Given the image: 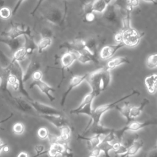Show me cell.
<instances>
[{
  "instance_id": "31",
  "label": "cell",
  "mask_w": 157,
  "mask_h": 157,
  "mask_svg": "<svg viewBox=\"0 0 157 157\" xmlns=\"http://www.w3.org/2000/svg\"><path fill=\"white\" fill-rule=\"evenodd\" d=\"M7 82L9 86H11L12 89L14 91H19L20 90V83L18 78L12 74H10L8 78H7Z\"/></svg>"
},
{
  "instance_id": "22",
  "label": "cell",
  "mask_w": 157,
  "mask_h": 157,
  "mask_svg": "<svg viewBox=\"0 0 157 157\" xmlns=\"http://www.w3.org/2000/svg\"><path fill=\"white\" fill-rule=\"evenodd\" d=\"M144 82L148 92L150 94H155L157 91V74L146 77Z\"/></svg>"
},
{
  "instance_id": "3",
  "label": "cell",
  "mask_w": 157,
  "mask_h": 157,
  "mask_svg": "<svg viewBox=\"0 0 157 157\" xmlns=\"http://www.w3.org/2000/svg\"><path fill=\"white\" fill-rule=\"evenodd\" d=\"M140 94V93L139 91H138L137 90H134L130 93L119 98L118 99H117L112 102L102 104V105H101L96 107L95 109H93L91 113L90 116L89 117L90 120V121H89L88 125L86 126V127L91 126V125H96V124H100L101 118H102V115L105 112L110 110L112 108L115 107L117 104H118L119 102H120L123 101H125L126 99L129 98L130 97H132L133 96H137V95H139Z\"/></svg>"
},
{
  "instance_id": "8",
  "label": "cell",
  "mask_w": 157,
  "mask_h": 157,
  "mask_svg": "<svg viewBox=\"0 0 157 157\" xmlns=\"http://www.w3.org/2000/svg\"><path fill=\"white\" fill-rule=\"evenodd\" d=\"M121 34L122 42L125 46L128 47H134L137 46L144 35L132 27L122 30Z\"/></svg>"
},
{
  "instance_id": "20",
  "label": "cell",
  "mask_w": 157,
  "mask_h": 157,
  "mask_svg": "<svg viewBox=\"0 0 157 157\" xmlns=\"http://www.w3.org/2000/svg\"><path fill=\"white\" fill-rule=\"evenodd\" d=\"M77 61L82 64H87L89 63H98L99 62L97 55L91 53L86 48L78 53Z\"/></svg>"
},
{
  "instance_id": "14",
  "label": "cell",
  "mask_w": 157,
  "mask_h": 157,
  "mask_svg": "<svg viewBox=\"0 0 157 157\" xmlns=\"http://www.w3.org/2000/svg\"><path fill=\"white\" fill-rule=\"evenodd\" d=\"M123 47H125V45L123 42H120L113 45H105L101 48L100 51V58L103 60L110 59L118 50L123 48Z\"/></svg>"
},
{
  "instance_id": "10",
  "label": "cell",
  "mask_w": 157,
  "mask_h": 157,
  "mask_svg": "<svg viewBox=\"0 0 157 157\" xmlns=\"http://www.w3.org/2000/svg\"><path fill=\"white\" fill-rule=\"evenodd\" d=\"M78 56V52H72V51H67L65 53H64L61 58V75L62 78L61 79L60 83L58 85V87L60 86L61 84L63 82L64 79V72L65 69H67L70 66L72 65V64L77 60Z\"/></svg>"
},
{
  "instance_id": "42",
  "label": "cell",
  "mask_w": 157,
  "mask_h": 157,
  "mask_svg": "<svg viewBox=\"0 0 157 157\" xmlns=\"http://www.w3.org/2000/svg\"><path fill=\"white\" fill-rule=\"evenodd\" d=\"M83 17L84 20L88 23H92L96 20V15L94 14V12L84 15Z\"/></svg>"
},
{
  "instance_id": "33",
  "label": "cell",
  "mask_w": 157,
  "mask_h": 157,
  "mask_svg": "<svg viewBox=\"0 0 157 157\" xmlns=\"http://www.w3.org/2000/svg\"><path fill=\"white\" fill-rule=\"evenodd\" d=\"M146 65L149 69H154L157 67V53L152 54L147 58Z\"/></svg>"
},
{
  "instance_id": "25",
  "label": "cell",
  "mask_w": 157,
  "mask_h": 157,
  "mask_svg": "<svg viewBox=\"0 0 157 157\" xmlns=\"http://www.w3.org/2000/svg\"><path fill=\"white\" fill-rule=\"evenodd\" d=\"M116 108L119 113L126 120V123H129L134 120L132 119L130 117V110L131 105L129 102H125L123 106L118 107L116 105Z\"/></svg>"
},
{
  "instance_id": "18",
  "label": "cell",
  "mask_w": 157,
  "mask_h": 157,
  "mask_svg": "<svg viewBox=\"0 0 157 157\" xmlns=\"http://www.w3.org/2000/svg\"><path fill=\"white\" fill-rule=\"evenodd\" d=\"M144 142L140 139H136L128 147L125 153L121 155L120 157H130L136 155L143 147Z\"/></svg>"
},
{
  "instance_id": "16",
  "label": "cell",
  "mask_w": 157,
  "mask_h": 157,
  "mask_svg": "<svg viewBox=\"0 0 157 157\" xmlns=\"http://www.w3.org/2000/svg\"><path fill=\"white\" fill-rule=\"evenodd\" d=\"M24 42H23V39H21V37L16 38V39H12L7 37H4L2 38H0V43H2L5 45H6L11 52L13 53L15 52L17 49L20 48L24 45Z\"/></svg>"
},
{
  "instance_id": "28",
  "label": "cell",
  "mask_w": 157,
  "mask_h": 157,
  "mask_svg": "<svg viewBox=\"0 0 157 157\" xmlns=\"http://www.w3.org/2000/svg\"><path fill=\"white\" fill-rule=\"evenodd\" d=\"M52 44V38L41 37L37 43V50L39 53H41L44 50L49 47Z\"/></svg>"
},
{
  "instance_id": "43",
  "label": "cell",
  "mask_w": 157,
  "mask_h": 157,
  "mask_svg": "<svg viewBox=\"0 0 157 157\" xmlns=\"http://www.w3.org/2000/svg\"><path fill=\"white\" fill-rule=\"evenodd\" d=\"M25 1V0H17V3H16L15 7H13V10H12V16H13V15H15V13H17V12L18 10L19 9L20 7L21 6V4H22Z\"/></svg>"
},
{
  "instance_id": "46",
  "label": "cell",
  "mask_w": 157,
  "mask_h": 157,
  "mask_svg": "<svg viewBox=\"0 0 157 157\" xmlns=\"http://www.w3.org/2000/svg\"><path fill=\"white\" fill-rule=\"evenodd\" d=\"M147 157H157V148L151 150L148 153Z\"/></svg>"
},
{
  "instance_id": "11",
  "label": "cell",
  "mask_w": 157,
  "mask_h": 157,
  "mask_svg": "<svg viewBox=\"0 0 157 157\" xmlns=\"http://www.w3.org/2000/svg\"><path fill=\"white\" fill-rule=\"evenodd\" d=\"M87 75H88V73L85 74L83 75H74L71 78L67 90L64 93V94L62 96L61 102H60V104H61V106H64V105L65 104V102H66V100L67 99V97L69 94V93L74 89H75V88L78 86L83 81H85L86 80V78Z\"/></svg>"
},
{
  "instance_id": "50",
  "label": "cell",
  "mask_w": 157,
  "mask_h": 157,
  "mask_svg": "<svg viewBox=\"0 0 157 157\" xmlns=\"http://www.w3.org/2000/svg\"><path fill=\"white\" fill-rule=\"evenodd\" d=\"M147 2H151L154 5H157V0H143Z\"/></svg>"
},
{
  "instance_id": "45",
  "label": "cell",
  "mask_w": 157,
  "mask_h": 157,
  "mask_svg": "<svg viewBox=\"0 0 157 157\" xmlns=\"http://www.w3.org/2000/svg\"><path fill=\"white\" fill-rule=\"evenodd\" d=\"M114 39L117 42V43H120V42H122V34H121V31L118 32L117 33L115 34V36H114Z\"/></svg>"
},
{
  "instance_id": "48",
  "label": "cell",
  "mask_w": 157,
  "mask_h": 157,
  "mask_svg": "<svg viewBox=\"0 0 157 157\" xmlns=\"http://www.w3.org/2000/svg\"><path fill=\"white\" fill-rule=\"evenodd\" d=\"M13 113H10V115L9 117H7V118H4V119H2V120H0V125H1V124H2V123L6 122V121H8L9 120H10V119L13 117Z\"/></svg>"
},
{
  "instance_id": "2",
  "label": "cell",
  "mask_w": 157,
  "mask_h": 157,
  "mask_svg": "<svg viewBox=\"0 0 157 157\" xmlns=\"http://www.w3.org/2000/svg\"><path fill=\"white\" fill-rule=\"evenodd\" d=\"M99 20L102 24H104L115 34L122 30L120 10L115 4H110L107 6Z\"/></svg>"
},
{
  "instance_id": "26",
  "label": "cell",
  "mask_w": 157,
  "mask_h": 157,
  "mask_svg": "<svg viewBox=\"0 0 157 157\" xmlns=\"http://www.w3.org/2000/svg\"><path fill=\"white\" fill-rule=\"evenodd\" d=\"M59 129L60 131V134L59 135V143L67 144L68 140L70 139L72 131L70 125L64 126Z\"/></svg>"
},
{
  "instance_id": "5",
  "label": "cell",
  "mask_w": 157,
  "mask_h": 157,
  "mask_svg": "<svg viewBox=\"0 0 157 157\" xmlns=\"http://www.w3.org/2000/svg\"><path fill=\"white\" fill-rule=\"evenodd\" d=\"M1 36L12 39H16L25 36L29 37H33L31 29L28 25L24 23L13 22L10 23V28L9 30L1 33Z\"/></svg>"
},
{
  "instance_id": "40",
  "label": "cell",
  "mask_w": 157,
  "mask_h": 157,
  "mask_svg": "<svg viewBox=\"0 0 157 157\" xmlns=\"http://www.w3.org/2000/svg\"><path fill=\"white\" fill-rule=\"evenodd\" d=\"M42 77H43V74L39 70H36V71H34L31 75L33 81H37V80H42Z\"/></svg>"
},
{
  "instance_id": "24",
  "label": "cell",
  "mask_w": 157,
  "mask_h": 157,
  "mask_svg": "<svg viewBox=\"0 0 157 157\" xmlns=\"http://www.w3.org/2000/svg\"><path fill=\"white\" fill-rule=\"evenodd\" d=\"M149 104V100L147 98L143 99L140 104L139 106H131L130 110V117L134 120L136 118L140 116L144 107Z\"/></svg>"
},
{
  "instance_id": "49",
  "label": "cell",
  "mask_w": 157,
  "mask_h": 157,
  "mask_svg": "<svg viewBox=\"0 0 157 157\" xmlns=\"http://www.w3.org/2000/svg\"><path fill=\"white\" fill-rule=\"evenodd\" d=\"M17 157H29V155L28 153L25 151H21L20 153H18Z\"/></svg>"
},
{
  "instance_id": "47",
  "label": "cell",
  "mask_w": 157,
  "mask_h": 157,
  "mask_svg": "<svg viewBox=\"0 0 157 157\" xmlns=\"http://www.w3.org/2000/svg\"><path fill=\"white\" fill-rule=\"evenodd\" d=\"M139 1L140 0H132L131 2H129L128 4L133 8H135L137 7L139 5Z\"/></svg>"
},
{
  "instance_id": "1",
  "label": "cell",
  "mask_w": 157,
  "mask_h": 157,
  "mask_svg": "<svg viewBox=\"0 0 157 157\" xmlns=\"http://www.w3.org/2000/svg\"><path fill=\"white\" fill-rule=\"evenodd\" d=\"M111 78L110 70L105 67L88 73L86 81L89 84L91 91L97 97L107 88L111 82Z\"/></svg>"
},
{
  "instance_id": "19",
  "label": "cell",
  "mask_w": 157,
  "mask_h": 157,
  "mask_svg": "<svg viewBox=\"0 0 157 157\" xmlns=\"http://www.w3.org/2000/svg\"><path fill=\"white\" fill-rule=\"evenodd\" d=\"M67 145V144L59 142L50 144L47 153L49 157H58V156L63 155L65 151Z\"/></svg>"
},
{
  "instance_id": "12",
  "label": "cell",
  "mask_w": 157,
  "mask_h": 157,
  "mask_svg": "<svg viewBox=\"0 0 157 157\" xmlns=\"http://www.w3.org/2000/svg\"><path fill=\"white\" fill-rule=\"evenodd\" d=\"M39 116L58 129L69 125L68 120L63 115H39Z\"/></svg>"
},
{
  "instance_id": "37",
  "label": "cell",
  "mask_w": 157,
  "mask_h": 157,
  "mask_svg": "<svg viewBox=\"0 0 157 157\" xmlns=\"http://www.w3.org/2000/svg\"><path fill=\"white\" fill-rule=\"evenodd\" d=\"M93 1H90L88 2H85L83 3V15L90 13L92 12H94L93 11Z\"/></svg>"
},
{
  "instance_id": "4",
  "label": "cell",
  "mask_w": 157,
  "mask_h": 157,
  "mask_svg": "<svg viewBox=\"0 0 157 157\" xmlns=\"http://www.w3.org/2000/svg\"><path fill=\"white\" fill-rule=\"evenodd\" d=\"M151 125H157V118L147 120L143 122H139V121L134 120L128 123L126 126H124V127L120 129H114L113 134L116 137V139H117L118 141L121 142L124 134L127 131L135 132V131L140 130L144 128H145Z\"/></svg>"
},
{
  "instance_id": "52",
  "label": "cell",
  "mask_w": 157,
  "mask_h": 157,
  "mask_svg": "<svg viewBox=\"0 0 157 157\" xmlns=\"http://www.w3.org/2000/svg\"><path fill=\"white\" fill-rule=\"evenodd\" d=\"M89 157H99V156H96V155H93V154L90 153Z\"/></svg>"
},
{
  "instance_id": "44",
  "label": "cell",
  "mask_w": 157,
  "mask_h": 157,
  "mask_svg": "<svg viewBox=\"0 0 157 157\" xmlns=\"http://www.w3.org/2000/svg\"><path fill=\"white\" fill-rule=\"evenodd\" d=\"M44 1V0H37V4H36L35 7L33 9V11H32V12H31V13H30L31 15H34L36 13V12L37 10L39 9V8L40 7V5L42 4V2H43Z\"/></svg>"
},
{
  "instance_id": "38",
  "label": "cell",
  "mask_w": 157,
  "mask_h": 157,
  "mask_svg": "<svg viewBox=\"0 0 157 157\" xmlns=\"http://www.w3.org/2000/svg\"><path fill=\"white\" fill-rule=\"evenodd\" d=\"M34 151L36 153V155L33 157H38L41 156L42 155L47 153V151L45 150V147L42 144H37L34 146Z\"/></svg>"
},
{
  "instance_id": "7",
  "label": "cell",
  "mask_w": 157,
  "mask_h": 157,
  "mask_svg": "<svg viewBox=\"0 0 157 157\" xmlns=\"http://www.w3.org/2000/svg\"><path fill=\"white\" fill-rule=\"evenodd\" d=\"M66 14V9L63 11L58 7H50L45 10L42 14L44 18L50 23L61 26L65 20Z\"/></svg>"
},
{
  "instance_id": "30",
  "label": "cell",
  "mask_w": 157,
  "mask_h": 157,
  "mask_svg": "<svg viewBox=\"0 0 157 157\" xmlns=\"http://www.w3.org/2000/svg\"><path fill=\"white\" fill-rule=\"evenodd\" d=\"M97 48L98 44L95 39L91 38L88 40H85V48L91 53L97 55Z\"/></svg>"
},
{
  "instance_id": "36",
  "label": "cell",
  "mask_w": 157,
  "mask_h": 157,
  "mask_svg": "<svg viewBox=\"0 0 157 157\" xmlns=\"http://www.w3.org/2000/svg\"><path fill=\"white\" fill-rule=\"evenodd\" d=\"M93 110L92 108V104H89L86 105H85L84 107H83L82 109H80L79 111H78L75 115H80V114H84L86 115H88V117L90 116L91 112Z\"/></svg>"
},
{
  "instance_id": "39",
  "label": "cell",
  "mask_w": 157,
  "mask_h": 157,
  "mask_svg": "<svg viewBox=\"0 0 157 157\" xmlns=\"http://www.w3.org/2000/svg\"><path fill=\"white\" fill-rule=\"evenodd\" d=\"M40 34L41 37H50V38H52L53 36L52 31L47 27H44L42 29H41Z\"/></svg>"
},
{
  "instance_id": "53",
  "label": "cell",
  "mask_w": 157,
  "mask_h": 157,
  "mask_svg": "<svg viewBox=\"0 0 157 157\" xmlns=\"http://www.w3.org/2000/svg\"><path fill=\"white\" fill-rule=\"evenodd\" d=\"M126 1H127V2H128V3H129V2H131L132 0H126Z\"/></svg>"
},
{
  "instance_id": "41",
  "label": "cell",
  "mask_w": 157,
  "mask_h": 157,
  "mask_svg": "<svg viewBox=\"0 0 157 157\" xmlns=\"http://www.w3.org/2000/svg\"><path fill=\"white\" fill-rule=\"evenodd\" d=\"M48 142L50 143V145L52 144L59 142V136H56V134L49 133V135H48Z\"/></svg>"
},
{
  "instance_id": "35",
  "label": "cell",
  "mask_w": 157,
  "mask_h": 157,
  "mask_svg": "<svg viewBox=\"0 0 157 157\" xmlns=\"http://www.w3.org/2000/svg\"><path fill=\"white\" fill-rule=\"evenodd\" d=\"M49 131L48 129L45 127H41L37 131V136L39 139L42 140H45L48 139V135H49Z\"/></svg>"
},
{
  "instance_id": "9",
  "label": "cell",
  "mask_w": 157,
  "mask_h": 157,
  "mask_svg": "<svg viewBox=\"0 0 157 157\" xmlns=\"http://www.w3.org/2000/svg\"><path fill=\"white\" fill-rule=\"evenodd\" d=\"M28 101L35 112L39 115H63V112L61 111L50 105L45 104L33 99Z\"/></svg>"
},
{
  "instance_id": "15",
  "label": "cell",
  "mask_w": 157,
  "mask_h": 157,
  "mask_svg": "<svg viewBox=\"0 0 157 157\" xmlns=\"http://www.w3.org/2000/svg\"><path fill=\"white\" fill-rule=\"evenodd\" d=\"M60 48H65L67 51L81 52L85 49V40L82 39H75L71 41L66 42L61 44Z\"/></svg>"
},
{
  "instance_id": "32",
  "label": "cell",
  "mask_w": 157,
  "mask_h": 157,
  "mask_svg": "<svg viewBox=\"0 0 157 157\" xmlns=\"http://www.w3.org/2000/svg\"><path fill=\"white\" fill-rule=\"evenodd\" d=\"M12 16V10L6 6L0 8V17L3 20H8Z\"/></svg>"
},
{
  "instance_id": "51",
  "label": "cell",
  "mask_w": 157,
  "mask_h": 157,
  "mask_svg": "<svg viewBox=\"0 0 157 157\" xmlns=\"http://www.w3.org/2000/svg\"><path fill=\"white\" fill-rule=\"evenodd\" d=\"M105 2H106V3L109 5V4H110V3H111V2H112V0H104Z\"/></svg>"
},
{
  "instance_id": "21",
  "label": "cell",
  "mask_w": 157,
  "mask_h": 157,
  "mask_svg": "<svg viewBox=\"0 0 157 157\" xmlns=\"http://www.w3.org/2000/svg\"><path fill=\"white\" fill-rule=\"evenodd\" d=\"M96 98V96L92 92H90L88 94H85L84 97L83 98L82 100L81 101V102L79 104V105L75 109L71 110L70 113L71 114H76V113L79 111L80 109H82L83 107H84L85 105L92 104L93 100Z\"/></svg>"
},
{
  "instance_id": "29",
  "label": "cell",
  "mask_w": 157,
  "mask_h": 157,
  "mask_svg": "<svg viewBox=\"0 0 157 157\" xmlns=\"http://www.w3.org/2000/svg\"><path fill=\"white\" fill-rule=\"evenodd\" d=\"M108 4L104 0H94L93 3V11L102 14L106 9Z\"/></svg>"
},
{
  "instance_id": "13",
  "label": "cell",
  "mask_w": 157,
  "mask_h": 157,
  "mask_svg": "<svg viewBox=\"0 0 157 157\" xmlns=\"http://www.w3.org/2000/svg\"><path fill=\"white\" fill-rule=\"evenodd\" d=\"M34 86H37L43 94L47 96L48 99L51 102H53V101L55 100V96H53V94H52V93L55 92V90L52 86H51L48 83H47L43 81L42 80H40L37 81H33L30 83L29 88L30 89L33 88Z\"/></svg>"
},
{
  "instance_id": "6",
  "label": "cell",
  "mask_w": 157,
  "mask_h": 157,
  "mask_svg": "<svg viewBox=\"0 0 157 157\" xmlns=\"http://www.w3.org/2000/svg\"><path fill=\"white\" fill-rule=\"evenodd\" d=\"M5 93V98L8 102H9L13 107L17 110L28 114H33V112H35L34 109L29 103L28 101L25 100L21 97L14 96L7 90Z\"/></svg>"
},
{
  "instance_id": "34",
  "label": "cell",
  "mask_w": 157,
  "mask_h": 157,
  "mask_svg": "<svg viewBox=\"0 0 157 157\" xmlns=\"http://www.w3.org/2000/svg\"><path fill=\"white\" fill-rule=\"evenodd\" d=\"M25 128L23 123L18 122L13 124L12 128L13 132L17 135H21L25 131Z\"/></svg>"
},
{
  "instance_id": "17",
  "label": "cell",
  "mask_w": 157,
  "mask_h": 157,
  "mask_svg": "<svg viewBox=\"0 0 157 157\" xmlns=\"http://www.w3.org/2000/svg\"><path fill=\"white\" fill-rule=\"evenodd\" d=\"M106 135H101V134H96L93 135L91 137H85V136H82L78 134V139L81 140H85L87 141L88 144V146L90 150L98 147L99 145L102 142L105 136Z\"/></svg>"
},
{
  "instance_id": "27",
  "label": "cell",
  "mask_w": 157,
  "mask_h": 157,
  "mask_svg": "<svg viewBox=\"0 0 157 157\" xmlns=\"http://www.w3.org/2000/svg\"><path fill=\"white\" fill-rule=\"evenodd\" d=\"M28 53L26 52V49L24 45L17 49L15 52H13L12 58L11 61H17V62H21L23 61L28 56Z\"/></svg>"
},
{
  "instance_id": "23",
  "label": "cell",
  "mask_w": 157,
  "mask_h": 157,
  "mask_svg": "<svg viewBox=\"0 0 157 157\" xmlns=\"http://www.w3.org/2000/svg\"><path fill=\"white\" fill-rule=\"evenodd\" d=\"M128 63H129V60L127 57L118 56L109 60L107 63L106 67L109 70H112L122 64H128Z\"/></svg>"
}]
</instances>
